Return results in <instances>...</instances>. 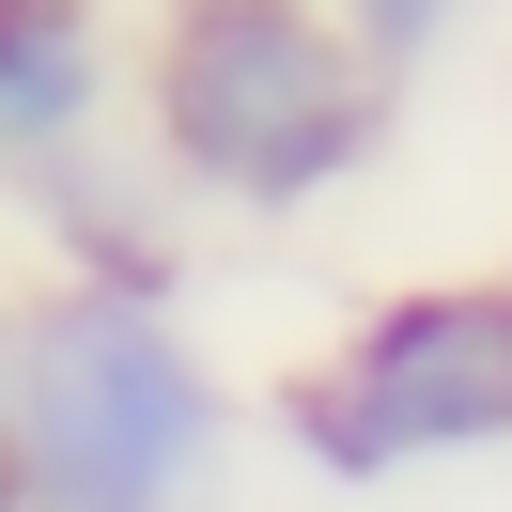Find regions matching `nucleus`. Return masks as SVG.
Here are the masks:
<instances>
[{"mask_svg":"<svg viewBox=\"0 0 512 512\" xmlns=\"http://www.w3.org/2000/svg\"><path fill=\"white\" fill-rule=\"evenodd\" d=\"M0 497L16 512H218V466H233V404L171 311L140 295H16L0 311Z\"/></svg>","mask_w":512,"mask_h":512,"instance_id":"1","label":"nucleus"},{"mask_svg":"<svg viewBox=\"0 0 512 512\" xmlns=\"http://www.w3.org/2000/svg\"><path fill=\"white\" fill-rule=\"evenodd\" d=\"M388 140V78L326 0H171L156 32V171L233 218H295Z\"/></svg>","mask_w":512,"mask_h":512,"instance_id":"2","label":"nucleus"},{"mask_svg":"<svg viewBox=\"0 0 512 512\" xmlns=\"http://www.w3.org/2000/svg\"><path fill=\"white\" fill-rule=\"evenodd\" d=\"M295 450L326 481H404L450 450H512V280H419L342 326L311 388H295Z\"/></svg>","mask_w":512,"mask_h":512,"instance_id":"3","label":"nucleus"},{"mask_svg":"<svg viewBox=\"0 0 512 512\" xmlns=\"http://www.w3.org/2000/svg\"><path fill=\"white\" fill-rule=\"evenodd\" d=\"M109 16L94 0H0V156L16 171H47V156H78L94 140V109H109Z\"/></svg>","mask_w":512,"mask_h":512,"instance_id":"4","label":"nucleus"},{"mask_svg":"<svg viewBox=\"0 0 512 512\" xmlns=\"http://www.w3.org/2000/svg\"><path fill=\"white\" fill-rule=\"evenodd\" d=\"M326 16H342V47L373 78H404V63H435V32L466 16V0H326Z\"/></svg>","mask_w":512,"mask_h":512,"instance_id":"5","label":"nucleus"},{"mask_svg":"<svg viewBox=\"0 0 512 512\" xmlns=\"http://www.w3.org/2000/svg\"><path fill=\"white\" fill-rule=\"evenodd\" d=\"M0 466H16V435H0Z\"/></svg>","mask_w":512,"mask_h":512,"instance_id":"6","label":"nucleus"},{"mask_svg":"<svg viewBox=\"0 0 512 512\" xmlns=\"http://www.w3.org/2000/svg\"><path fill=\"white\" fill-rule=\"evenodd\" d=\"M0 512H16V497H0Z\"/></svg>","mask_w":512,"mask_h":512,"instance_id":"7","label":"nucleus"}]
</instances>
